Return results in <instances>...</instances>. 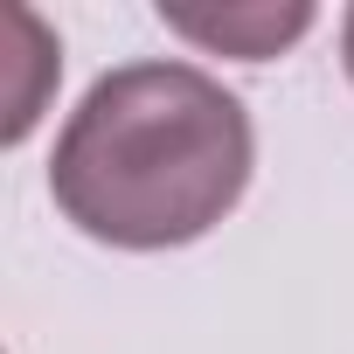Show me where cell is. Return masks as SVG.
Listing matches in <instances>:
<instances>
[{
  "mask_svg": "<svg viewBox=\"0 0 354 354\" xmlns=\"http://www.w3.org/2000/svg\"><path fill=\"white\" fill-rule=\"evenodd\" d=\"M257 132L243 97L195 63H118L56 132L49 195L111 250H181L250 188Z\"/></svg>",
  "mask_w": 354,
  "mask_h": 354,
  "instance_id": "1",
  "label": "cell"
},
{
  "mask_svg": "<svg viewBox=\"0 0 354 354\" xmlns=\"http://www.w3.org/2000/svg\"><path fill=\"white\" fill-rule=\"evenodd\" d=\"M160 21L174 35H188L202 49L243 56V63H271L278 49H292L313 28L306 0H285V8H181V0H160Z\"/></svg>",
  "mask_w": 354,
  "mask_h": 354,
  "instance_id": "2",
  "label": "cell"
},
{
  "mask_svg": "<svg viewBox=\"0 0 354 354\" xmlns=\"http://www.w3.org/2000/svg\"><path fill=\"white\" fill-rule=\"evenodd\" d=\"M340 63H347V84H354V8L340 15Z\"/></svg>",
  "mask_w": 354,
  "mask_h": 354,
  "instance_id": "3",
  "label": "cell"
}]
</instances>
